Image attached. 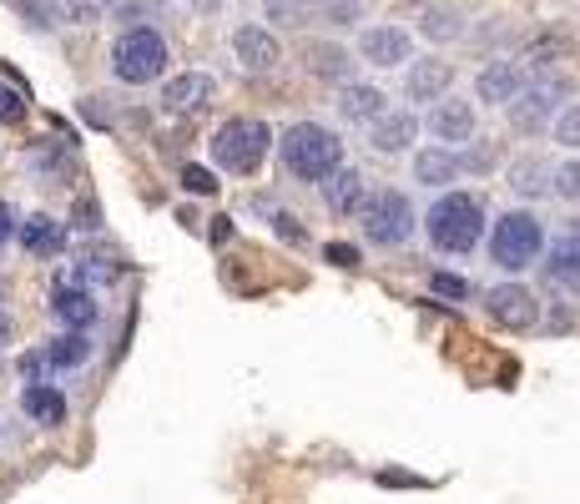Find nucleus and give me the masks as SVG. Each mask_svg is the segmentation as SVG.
I'll list each match as a JSON object with an SVG mask.
<instances>
[{"mask_svg": "<svg viewBox=\"0 0 580 504\" xmlns=\"http://www.w3.org/2000/svg\"><path fill=\"white\" fill-rule=\"evenodd\" d=\"M212 97H218V81H212L208 71H182V77H172L162 87V107L177 111V117H187V111H202Z\"/></svg>", "mask_w": 580, "mask_h": 504, "instance_id": "nucleus-16", "label": "nucleus"}, {"mask_svg": "<svg viewBox=\"0 0 580 504\" xmlns=\"http://www.w3.org/2000/svg\"><path fill=\"white\" fill-rule=\"evenodd\" d=\"M404 97L419 101V107H429V101H439L449 87H454V67L449 61H439V56H429V61H404Z\"/></svg>", "mask_w": 580, "mask_h": 504, "instance_id": "nucleus-15", "label": "nucleus"}, {"mask_svg": "<svg viewBox=\"0 0 580 504\" xmlns=\"http://www.w3.org/2000/svg\"><path fill=\"white\" fill-rule=\"evenodd\" d=\"M167 61H172V51H167L162 31H152V26H132V31H121L117 46H111V77H117L121 87H147V81H157L167 71Z\"/></svg>", "mask_w": 580, "mask_h": 504, "instance_id": "nucleus-5", "label": "nucleus"}, {"mask_svg": "<svg viewBox=\"0 0 580 504\" xmlns=\"http://www.w3.org/2000/svg\"><path fill=\"white\" fill-rule=\"evenodd\" d=\"M359 222H363V238H369L373 248H404L419 228L414 208H409V198L399 192V187H383V192L363 198Z\"/></svg>", "mask_w": 580, "mask_h": 504, "instance_id": "nucleus-6", "label": "nucleus"}, {"mask_svg": "<svg viewBox=\"0 0 580 504\" xmlns=\"http://www.w3.org/2000/svg\"><path fill=\"white\" fill-rule=\"evenodd\" d=\"M232 61L242 71H273L283 61V41L273 36V26L242 21V26H232Z\"/></svg>", "mask_w": 580, "mask_h": 504, "instance_id": "nucleus-11", "label": "nucleus"}, {"mask_svg": "<svg viewBox=\"0 0 580 504\" xmlns=\"http://www.w3.org/2000/svg\"><path fill=\"white\" fill-rule=\"evenodd\" d=\"M550 192H556L560 202H580V157H570V162H560L556 172H550Z\"/></svg>", "mask_w": 580, "mask_h": 504, "instance_id": "nucleus-30", "label": "nucleus"}, {"mask_svg": "<svg viewBox=\"0 0 580 504\" xmlns=\"http://www.w3.org/2000/svg\"><path fill=\"white\" fill-rule=\"evenodd\" d=\"M550 132H556V142H560V147H570V152H580V101H570V107L560 111V117H556V127H550Z\"/></svg>", "mask_w": 580, "mask_h": 504, "instance_id": "nucleus-31", "label": "nucleus"}, {"mask_svg": "<svg viewBox=\"0 0 580 504\" xmlns=\"http://www.w3.org/2000/svg\"><path fill=\"white\" fill-rule=\"evenodd\" d=\"M313 16V0H263V21L278 26V31H303Z\"/></svg>", "mask_w": 580, "mask_h": 504, "instance_id": "nucleus-27", "label": "nucleus"}, {"mask_svg": "<svg viewBox=\"0 0 580 504\" xmlns=\"http://www.w3.org/2000/svg\"><path fill=\"white\" fill-rule=\"evenodd\" d=\"M46 373H51V363H46V353H26V359H21V379H26V384H41Z\"/></svg>", "mask_w": 580, "mask_h": 504, "instance_id": "nucleus-38", "label": "nucleus"}, {"mask_svg": "<svg viewBox=\"0 0 580 504\" xmlns=\"http://www.w3.org/2000/svg\"><path fill=\"white\" fill-rule=\"evenodd\" d=\"M16 238H21L26 252H36V258H51V252L67 248V228L56 218H26L16 222Z\"/></svg>", "mask_w": 580, "mask_h": 504, "instance_id": "nucleus-24", "label": "nucleus"}, {"mask_svg": "<svg viewBox=\"0 0 580 504\" xmlns=\"http://www.w3.org/2000/svg\"><path fill=\"white\" fill-rule=\"evenodd\" d=\"M46 6H51L56 21L67 26H97L111 11V0H46Z\"/></svg>", "mask_w": 580, "mask_h": 504, "instance_id": "nucleus-28", "label": "nucleus"}, {"mask_svg": "<svg viewBox=\"0 0 580 504\" xmlns=\"http://www.w3.org/2000/svg\"><path fill=\"white\" fill-rule=\"evenodd\" d=\"M318 192H323V208L333 212V218H359L363 198H369V187H363V172L359 167H333L323 182H318Z\"/></svg>", "mask_w": 580, "mask_h": 504, "instance_id": "nucleus-12", "label": "nucleus"}, {"mask_svg": "<svg viewBox=\"0 0 580 504\" xmlns=\"http://www.w3.org/2000/svg\"><path fill=\"white\" fill-rule=\"evenodd\" d=\"M550 172H556V167H550L546 157H514L504 177H510V192H514V198L536 202V198H546V192H550Z\"/></svg>", "mask_w": 580, "mask_h": 504, "instance_id": "nucleus-22", "label": "nucleus"}, {"mask_svg": "<svg viewBox=\"0 0 580 504\" xmlns=\"http://www.w3.org/2000/svg\"><path fill=\"white\" fill-rule=\"evenodd\" d=\"M424 127H429V137H434L439 147H464L470 137H480V111H474L464 97H449L444 91V97L429 107Z\"/></svg>", "mask_w": 580, "mask_h": 504, "instance_id": "nucleus-8", "label": "nucleus"}, {"mask_svg": "<svg viewBox=\"0 0 580 504\" xmlns=\"http://www.w3.org/2000/svg\"><path fill=\"white\" fill-rule=\"evenodd\" d=\"M111 278H117V268L111 263H101V258H81L77 283H111Z\"/></svg>", "mask_w": 580, "mask_h": 504, "instance_id": "nucleus-34", "label": "nucleus"}, {"mask_svg": "<svg viewBox=\"0 0 580 504\" xmlns=\"http://www.w3.org/2000/svg\"><path fill=\"white\" fill-rule=\"evenodd\" d=\"M187 6H198V11H218V6H228V0H187Z\"/></svg>", "mask_w": 580, "mask_h": 504, "instance_id": "nucleus-42", "label": "nucleus"}, {"mask_svg": "<svg viewBox=\"0 0 580 504\" xmlns=\"http://www.w3.org/2000/svg\"><path fill=\"white\" fill-rule=\"evenodd\" d=\"M540 273H546L550 288H566V293H580V232L550 242V252H540Z\"/></svg>", "mask_w": 580, "mask_h": 504, "instance_id": "nucleus-17", "label": "nucleus"}, {"mask_svg": "<svg viewBox=\"0 0 580 504\" xmlns=\"http://www.w3.org/2000/svg\"><path fill=\"white\" fill-rule=\"evenodd\" d=\"M16 222H21V218H16V208H11V202H0V242L16 238Z\"/></svg>", "mask_w": 580, "mask_h": 504, "instance_id": "nucleus-39", "label": "nucleus"}, {"mask_svg": "<svg viewBox=\"0 0 580 504\" xmlns=\"http://www.w3.org/2000/svg\"><path fill=\"white\" fill-rule=\"evenodd\" d=\"M41 353H46V363H51V369H81V363L91 359V339L81 329H67L61 339L46 343Z\"/></svg>", "mask_w": 580, "mask_h": 504, "instance_id": "nucleus-26", "label": "nucleus"}, {"mask_svg": "<svg viewBox=\"0 0 580 504\" xmlns=\"http://www.w3.org/2000/svg\"><path fill=\"white\" fill-rule=\"evenodd\" d=\"M520 91H526V67H514V61H484L474 77V101H484V107L504 111V101H514Z\"/></svg>", "mask_w": 580, "mask_h": 504, "instance_id": "nucleus-14", "label": "nucleus"}, {"mask_svg": "<svg viewBox=\"0 0 580 504\" xmlns=\"http://www.w3.org/2000/svg\"><path fill=\"white\" fill-rule=\"evenodd\" d=\"M424 232H429V248L434 252H444V258H470L484 242V232H490V212H484L480 198L444 187L424 212Z\"/></svg>", "mask_w": 580, "mask_h": 504, "instance_id": "nucleus-1", "label": "nucleus"}, {"mask_svg": "<svg viewBox=\"0 0 580 504\" xmlns=\"http://www.w3.org/2000/svg\"><path fill=\"white\" fill-rule=\"evenodd\" d=\"M470 167V172H490L494 167V142H480V137H470V152L460 157V172Z\"/></svg>", "mask_w": 580, "mask_h": 504, "instance_id": "nucleus-33", "label": "nucleus"}, {"mask_svg": "<svg viewBox=\"0 0 580 504\" xmlns=\"http://www.w3.org/2000/svg\"><path fill=\"white\" fill-rule=\"evenodd\" d=\"M419 137V117L414 111H379L369 121V147L379 157H404Z\"/></svg>", "mask_w": 580, "mask_h": 504, "instance_id": "nucleus-13", "label": "nucleus"}, {"mask_svg": "<svg viewBox=\"0 0 580 504\" xmlns=\"http://www.w3.org/2000/svg\"><path fill=\"white\" fill-rule=\"evenodd\" d=\"M429 288H434L439 298H470V283L454 273H429Z\"/></svg>", "mask_w": 580, "mask_h": 504, "instance_id": "nucleus-35", "label": "nucleus"}, {"mask_svg": "<svg viewBox=\"0 0 580 504\" xmlns=\"http://www.w3.org/2000/svg\"><path fill=\"white\" fill-rule=\"evenodd\" d=\"M16 121H26V97L11 81H0V127H16Z\"/></svg>", "mask_w": 580, "mask_h": 504, "instance_id": "nucleus-32", "label": "nucleus"}, {"mask_svg": "<svg viewBox=\"0 0 580 504\" xmlns=\"http://www.w3.org/2000/svg\"><path fill=\"white\" fill-rule=\"evenodd\" d=\"M333 107H339V117L349 121V127H369L379 111H389V97H383V87H373V81H343Z\"/></svg>", "mask_w": 580, "mask_h": 504, "instance_id": "nucleus-18", "label": "nucleus"}, {"mask_svg": "<svg viewBox=\"0 0 580 504\" xmlns=\"http://www.w3.org/2000/svg\"><path fill=\"white\" fill-rule=\"evenodd\" d=\"M16 339V319L11 313H6V308H0V349H6V343Z\"/></svg>", "mask_w": 580, "mask_h": 504, "instance_id": "nucleus-40", "label": "nucleus"}, {"mask_svg": "<svg viewBox=\"0 0 580 504\" xmlns=\"http://www.w3.org/2000/svg\"><path fill=\"white\" fill-rule=\"evenodd\" d=\"M484 242H490V263L514 278V273H526V268L540 263V252H546V228H540L536 212L510 208L490 222Z\"/></svg>", "mask_w": 580, "mask_h": 504, "instance_id": "nucleus-2", "label": "nucleus"}, {"mask_svg": "<svg viewBox=\"0 0 580 504\" xmlns=\"http://www.w3.org/2000/svg\"><path fill=\"white\" fill-rule=\"evenodd\" d=\"M484 308H490V319L494 323H504V329H514V333H526V329H536L540 323V303H536V293H530L526 283H494L490 293H484Z\"/></svg>", "mask_w": 580, "mask_h": 504, "instance_id": "nucleus-10", "label": "nucleus"}, {"mask_svg": "<svg viewBox=\"0 0 580 504\" xmlns=\"http://www.w3.org/2000/svg\"><path fill=\"white\" fill-rule=\"evenodd\" d=\"M97 298L87 293L81 283H71V288H56L51 293V319L61 323V329H91L97 323Z\"/></svg>", "mask_w": 580, "mask_h": 504, "instance_id": "nucleus-21", "label": "nucleus"}, {"mask_svg": "<svg viewBox=\"0 0 580 504\" xmlns=\"http://www.w3.org/2000/svg\"><path fill=\"white\" fill-rule=\"evenodd\" d=\"M359 61L373 71H394L404 67V61H414V36L404 31V26H369V31L359 36Z\"/></svg>", "mask_w": 580, "mask_h": 504, "instance_id": "nucleus-9", "label": "nucleus"}, {"mask_svg": "<svg viewBox=\"0 0 580 504\" xmlns=\"http://www.w3.org/2000/svg\"><path fill=\"white\" fill-rule=\"evenodd\" d=\"M278 232H283V238H288V242H298V238H303V232H298V228H293V218H288V212H278Z\"/></svg>", "mask_w": 580, "mask_h": 504, "instance_id": "nucleus-41", "label": "nucleus"}, {"mask_svg": "<svg viewBox=\"0 0 580 504\" xmlns=\"http://www.w3.org/2000/svg\"><path fill=\"white\" fill-rule=\"evenodd\" d=\"M313 11L329 26H359L363 21V0H313Z\"/></svg>", "mask_w": 580, "mask_h": 504, "instance_id": "nucleus-29", "label": "nucleus"}, {"mask_svg": "<svg viewBox=\"0 0 580 504\" xmlns=\"http://www.w3.org/2000/svg\"><path fill=\"white\" fill-rule=\"evenodd\" d=\"M566 97H570V81H566V77L536 81V87L526 81V91H520V97L504 101V111H510V127H514V132H526V137L550 132V117H556V107H560Z\"/></svg>", "mask_w": 580, "mask_h": 504, "instance_id": "nucleus-7", "label": "nucleus"}, {"mask_svg": "<svg viewBox=\"0 0 580 504\" xmlns=\"http://www.w3.org/2000/svg\"><path fill=\"white\" fill-rule=\"evenodd\" d=\"M208 152H212V167H218V172L252 177L268 162V152H273V132H268V121H258V117H232L212 132Z\"/></svg>", "mask_w": 580, "mask_h": 504, "instance_id": "nucleus-4", "label": "nucleus"}, {"mask_svg": "<svg viewBox=\"0 0 580 504\" xmlns=\"http://www.w3.org/2000/svg\"><path fill=\"white\" fill-rule=\"evenodd\" d=\"M303 67H308V77H318V81H353V61L349 56V46H339V41H308L303 46Z\"/></svg>", "mask_w": 580, "mask_h": 504, "instance_id": "nucleus-19", "label": "nucleus"}, {"mask_svg": "<svg viewBox=\"0 0 580 504\" xmlns=\"http://www.w3.org/2000/svg\"><path fill=\"white\" fill-rule=\"evenodd\" d=\"M0 298H6V278H0Z\"/></svg>", "mask_w": 580, "mask_h": 504, "instance_id": "nucleus-43", "label": "nucleus"}, {"mask_svg": "<svg viewBox=\"0 0 580 504\" xmlns=\"http://www.w3.org/2000/svg\"><path fill=\"white\" fill-rule=\"evenodd\" d=\"M278 157H283L288 177H298V182H323V177L343 162V142H339V132L323 127V121H298V127L283 132Z\"/></svg>", "mask_w": 580, "mask_h": 504, "instance_id": "nucleus-3", "label": "nucleus"}, {"mask_svg": "<svg viewBox=\"0 0 580 504\" xmlns=\"http://www.w3.org/2000/svg\"><path fill=\"white\" fill-rule=\"evenodd\" d=\"M454 177H460V157H454V147H424V152H414V182L434 187V192H444V187H454Z\"/></svg>", "mask_w": 580, "mask_h": 504, "instance_id": "nucleus-20", "label": "nucleus"}, {"mask_svg": "<svg viewBox=\"0 0 580 504\" xmlns=\"http://www.w3.org/2000/svg\"><path fill=\"white\" fill-rule=\"evenodd\" d=\"M21 409L36 419V424H46V429H56V424H67V394L56 384H26L21 389Z\"/></svg>", "mask_w": 580, "mask_h": 504, "instance_id": "nucleus-23", "label": "nucleus"}, {"mask_svg": "<svg viewBox=\"0 0 580 504\" xmlns=\"http://www.w3.org/2000/svg\"><path fill=\"white\" fill-rule=\"evenodd\" d=\"M323 258H329L333 268H359V248H349V242H329V248H323Z\"/></svg>", "mask_w": 580, "mask_h": 504, "instance_id": "nucleus-37", "label": "nucleus"}, {"mask_svg": "<svg viewBox=\"0 0 580 504\" xmlns=\"http://www.w3.org/2000/svg\"><path fill=\"white\" fill-rule=\"evenodd\" d=\"M419 36L434 46L464 41V16L454 11V6H424V11H419Z\"/></svg>", "mask_w": 580, "mask_h": 504, "instance_id": "nucleus-25", "label": "nucleus"}, {"mask_svg": "<svg viewBox=\"0 0 580 504\" xmlns=\"http://www.w3.org/2000/svg\"><path fill=\"white\" fill-rule=\"evenodd\" d=\"M182 187H187V192H198V198H212V192H218V182H212L208 167H187V172H182Z\"/></svg>", "mask_w": 580, "mask_h": 504, "instance_id": "nucleus-36", "label": "nucleus"}]
</instances>
